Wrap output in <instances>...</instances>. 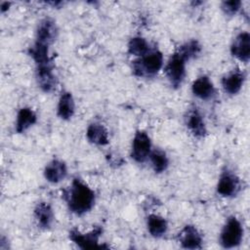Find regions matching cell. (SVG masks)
<instances>
[{"label":"cell","mask_w":250,"mask_h":250,"mask_svg":"<svg viewBox=\"0 0 250 250\" xmlns=\"http://www.w3.org/2000/svg\"><path fill=\"white\" fill-rule=\"evenodd\" d=\"M43 175L47 182L59 184L67 176V166L64 161L55 158L45 166Z\"/></svg>","instance_id":"cell-15"},{"label":"cell","mask_w":250,"mask_h":250,"mask_svg":"<svg viewBox=\"0 0 250 250\" xmlns=\"http://www.w3.org/2000/svg\"><path fill=\"white\" fill-rule=\"evenodd\" d=\"M59 34V29L56 21L51 18L42 19L36 27L35 31V41L52 45Z\"/></svg>","instance_id":"cell-9"},{"label":"cell","mask_w":250,"mask_h":250,"mask_svg":"<svg viewBox=\"0 0 250 250\" xmlns=\"http://www.w3.org/2000/svg\"><path fill=\"white\" fill-rule=\"evenodd\" d=\"M128 53L134 57L141 58L144 55H146L150 49L149 43L142 36H134L132 37L127 45Z\"/></svg>","instance_id":"cell-23"},{"label":"cell","mask_w":250,"mask_h":250,"mask_svg":"<svg viewBox=\"0 0 250 250\" xmlns=\"http://www.w3.org/2000/svg\"><path fill=\"white\" fill-rule=\"evenodd\" d=\"M28 55L35 63V66L54 64L53 58L50 56V45L35 41L28 48Z\"/></svg>","instance_id":"cell-17"},{"label":"cell","mask_w":250,"mask_h":250,"mask_svg":"<svg viewBox=\"0 0 250 250\" xmlns=\"http://www.w3.org/2000/svg\"><path fill=\"white\" fill-rule=\"evenodd\" d=\"M230 54L241 62L247 63L250 60V34L247 31L239 32L230 44Z\"/></svg>","instance_id":"cell-10"},{"label":"cell","mask_w":250,"mask_h":250,"mask_svg":"<svg viewBox=\"0 0 250 250\" xmlns=\"http://www.w3.org/2000/svg\"><path fill=\"white\" fill-rule=\"evenodd\" d=\"M178 241L185 249H200L203 239L195 226L187 225L179 232Z\"/></svg>","instance_id":"cell-12"},{"label":"cell","mask_w":250,"mask_h":250,"mask_svg":"<svg viewBox=\"0 0 250 250\" xmlns=\"http://www.w3.org/2000/svg\"><path fill=\"white\" fill-rule=\"evenodd\" d=\"M177 51L188 62L197 57L201 52V46L197 40H189L182 44Z\"/></svg>","instance_id":"cell-24"},{"label":"cell","mask_w":250,"mask_h":250,"mask_svg":"<svg viewBox=\"0 0 250 250\" xmlns=\"http://www.w3.org/2000/svg\"><path fill=\"white\" fill-rule=\"evenodd\" d=\"M10 6H11V3H10V2H7V1L1 2V4H0V11H1V13L3 14V13H5L6 11H8L9 8H10Z\"/></svg>","instance_id":"cell-26"},{"label":"cell","mask_w":250,"mask_h":250,"mask_svg":"<svg viewBox=\"0 0 250 250\" xmlns=\"http://www.w3.org/2000/svg\"><path fill=\"white\" fill-rule=\"evenodd\" d=\"M187 62L177 50L169 58L164 67V72L171 87L175 89L181 87L186 77Z\"/></svg>","instance_id":"cell-4"},{"label":"cell","mask_w":250,"mask_h":250,"mask_svg":"<svg viewBox=\"0 0 250 250\" xmlns=\"http://www.w3.org/2000/svg\"><path fill=\"white\" fill-rule=\"evenodd\" d=\"M242 2L240 0H231V1H223L221 3V10L223 13L229 17L235 16L241 9Z\"/></svg>","instance_id":"cell-25"},{"label":"cell","mask_w":250,"mask_h":250,"mask_svg":"<svg viewBox=\"0 0 250 250\" xmlns=\"http://www.w3.org/2000/svg\"><path fill=\"white\" fill-rule=\"evenodd\" d=\"M35 78L38 87L45 93L53 92L58 84L54 72V64L35 66Z\"/></svg>","instance_id":"cell-11"},{"label":"cell","mask_w":250,"mask_h":250,"mask_svg":"<svg viewBox=\"0 0 250 250\" xmlns=\"http://www.w3.org/2000/svg\"><path fill=\"white\" fill-rule=\"evenodd\" d=\"M191 92L196 98L202 101H210L216 95L215 86L207 75H201L192 82Z\"/></svg>","instance_id":"cell-14"},{"label":"cell","mask_w":250,"mask_h":250,"mask_svg":"<svg viewBox=\"0 0 250 250\" xmlns=\"http://www.w3.org/2000/svg\"><path fill=\"white\" fill-rule=\"evenodd\" d=\"M151 150L152 146L149 136L143 130L137 131L131 145L130 155L132 159L137 163H144L148 159Z\"/></svg>","instance_id":"cell-5"},{"label":"cell","mask_w":250,"mask_h":250,"mask_svg":"<svg viewBox=\"0 0 250 250\" xmlns=\"http://www.w3.org/2000/svg\"><path fill=\"white\" fill-rule=\"evenodd\" d=\"M33 216L37 226L40 229H50L55 221V214L52 206L45 201H40L36 204L33 210Z\"/></svg>","instance_id":"cell-16"},{"label":"cell","mask_w":250,"mask_h":250,"mask_svg":"<svg viewBox=\"0 0 250 250\" xmlns=\"http://www.w3.org/2000/svg\"><path fill=\"white\" fill-rule=\"evenodd\" d=\"M240 188L241 184L238 176L229 168L223 170L216 186L217 193L223 197L229 198L235 196Z\"/></svg>","instance_id":"cell-6"},{"label":"cell","mask_w":250,"mask_h":250,"mask_svg":"<svg viewBox=\"0 0 250 250\" xmlns=\"http://www.w3.org/2000/svg\"><path fill=\"white\" fill-rule=\"evenodd\" d=\"M163 62L162 52L157 48H151L146 55L133 62L132 71L138 77L151 78L160 71Z\"/></svg>","instance_id":"cell-2"},{"label":"cell","mask_w":250,"mask_h":250,"mask_svg":"<svg viewBox=\"0 0 250 250\" xmlns=\"http://www.w3.org/2000/svg\"><path fill=\"white\" fill-rule=\"evenodd\" d=\"M246 75L244 71L240 69H233L225 74L221 80V85L225 93L230 96H234L240 92Z\"/></svg>","instance_id":"cell-13"},{"label":"cell","mask_w":250,"mask_h":250,"mask_svg":"<svg viewBox=\"0 0 250 250\" xmlns=\"http://www.w3.org/2000/svg\"><path fill=\"white\" fill-rule=\"evenodd\" d=\"M186 126L193 137L202 139L207 135V127L204 118L196 106L190 107L185 117Z\"/></svg>","instance_id":"cell-7"},{"label":"cell","mask_w":250,"mask_h":250,"mask_svg":"<svg viewBox=\"0 0 250 250\" xmlns=\"http://www.w3.org/2000/svg\"><path fill=\"white\" fill-rule=\"evenodd\" d=\"M74 112L75 102L72 94L68 91H62L58 101L57 115L62 120H69L74 115Z\"/></svg>","instance_id":"cell-18"},{"label":"cell","mask_w":250,"mask_h":250,"mask_svg":"<svg viewBox=\"0 0 250 250\" xmlns=\"http://www.w3.org/2000/svg\"><path fill=\"white\" fill-rule=\"evenodd\" d=\"M243 238V227L235 216H229L220 232V244L223 248L231 249L237 247Z\"/></svg>","instance_id":"cell-3"},{"label":"cell","mask_w":250,"mask_h":250,"mask_svg":"<svg viewBox=\"0 0 250 250\" xmlns=\"http://www.w3.org/2000/svg\"><path fill=\"white\" fill-rule=\"evenodd\" d=\"M86 138L89 143L100 146H106L109 141L107 129L99 122H93L87 127Z\"/></svg>","instance_id":"cell-20"},{"label":"cell","mask_w":250,"mask_h":250,"mask_svg":"<svg viewBox=\"0 0 250 250\" xmlns=\"http://www.w3.org/2000/svg\"><path fill=\"white\" fill-rule=\"evenodd\" d=\"M148 159L150 160L151 167L156 174L163 173L167 170L169 166V158L166 152L160 148L152 149Z\"/></svg>","instance_id":"cell-22"},{"label":"cell","mask_w":250,"mask_h":250,"mask_svg":"<svg viewBox=\"0 0 250 250\" xmlns=\"http://www.w3.org/2000/svg\"><path fill=\"white\" fill-rule=\"evenodd\" d=\"M102 231L103 230L100 227H96L91 231L86 233H83L78 229H73L69 231V239L82 249L100 247L99 240Z\"/></svg>","instance_id":"cell-8"},{"label":"cell","mask_w":250,"mask_h":250,"mask_svg":"<svg viewBox=\"0 0 250 250\" xmlns=\"http://www.w3.org/2000/svg\"><path fill=\"white\" fill-rule=\"evenodd\" d=\"M62 195L68 210L76 216H83L90 212L96 202L95 191L79 178H74L62 190Z\"/></svg>","instance_id":"cell-1"},{"label":"cell","mask_w":250,"mask_h":250,"mask_svg":"<svg viewBox=\"0 0 250 250\" xmlns=\"http://www.w3.org/2000/svg\"><path fill=\"white\" fill-rule=\"evenodd\" d=\"M147 231L152 237H162L168 230V223L166 219L158 214H149L146 218Z\"/></svg>","instance_id":"cell-21"},{"label":"cell","mask_w":250,"mask_h":250,"mask_svg":"<svg viewBox=\"0 0 250 250\" xmlns=\"http://www.w3.org/2000/svg\"><path fill=\"white\" fill-rule=\"evenodd\" d=\"M37 122L36 112L30 107H21L19 109L16 117L15 130L17 133L21 134L27 131Z\"/></svg>","instance_id":"cell-19"}]
</instances>
